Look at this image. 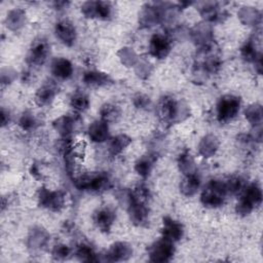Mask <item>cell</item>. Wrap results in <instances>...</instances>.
Listing matches in <instances>:
<instances>
[{"mask_svg":"<svg viewBox=\"0 0 263 263\" xmlns=\"http://www.w3.org/2000/svg\"><path fill=\"white\" fill-rule=\"evenodd\" d=\"M158 114L161 120L166 123H178L189 116V107L184 101L164 97L159 102Z\"/></svg>","mask_w":263,"mask_h":263,"instance_id":"cell-1","label":"cell"},{"mask_svg":"<svg viewBox=\"0 0 263 263\" xmlns=\"http://www.w3.org/2000/svg\"><path fill=\"white\" fill-rule=\"evenodd\" d=\"M242 190V194L236 203L235 210L237 214L246 216L261 204L262 190L257 183H251Z\"/></svg>","mask_w":263,"mask_h":263,"instance_id":"cell-2","label":"cell"},{"mask_svg":"<svg viewBox=\"0 0 263 263\" xmlns=\"http://www.w3.org/2000/svg\"><path fill=\"white\" fill-rule=\"evenodd\" d=\"M224 181L212 180L208 183L200 195L201 203L206 208H218L221 206L227 196Z\"/></svg>","mask_w":263,"mask_h":263,"instance_id":"cell-3","label":"cell"},{"mask_svg":"<svg viewBox=\"0 0 263 263\" xmlns=\"http://www.w3.org/2000/svg\"><path fill=\"white\" fill-rule=\"evenodd\" d=\"M240 99L233 95H225L221 97L216 105L217 119L220 122H228L232 120L239 112Z\"/></svg>","mask_w":263,"mask_h":263,"instance_id":"cell-4","label":"cell"},{"mask_svg":"<svg viewBox=\"0 0 263 263\" xmlns=\"http://www.w3.org/2000/svg\"><path fill=\"white\" fill-rule=\"evenodd\" d=\"M38 202L42 208L51 212H59L64 208L65 195L60 190H49L42 187L38 191Z\"/></svg>","mask_w":263,"mask_h":263,"instance_id":"cell-5","label":"cell"},{"mask_svg":"<svg viewBox=\"0 0 263 263\" xmlns=\"http://www.w3.org/2000/svg\"><path fill=\"white\" fill-rule=\"evenodd\" d=\"M175 254L174 242L161 237L154 241L148 249L149 260L152 262H167Z\"/></svg>","mask_w":263,"mask_h":263,"instance_id":"cell-6","label":"cell"},{"mask_svg":"<svg viewBox=\"0 0 263 263\" xmlns=\"http://www.w3.org/2000/svg\"><path fill=\"white\" fill-rule=\"evenodd\" d=\"M49 43L46 39L40 37L35 39L27 54V63L31 66H41L47 60L49 54Z\"/></svg>","mask_w":263,"mask_h":263,"instance_id":"cell-7","label":"cell"},{"mask_svg":"<svg viewBox=\"0 0 263 263\" xmlns=\"http://www.w3.org/2000/svg\"><path fill=\"white\" fill-rule=\"evenodd\" d=\"M126 208H127V212H128V216L130 221L138 226H142L144 225L147 220H148V208L146 205V202H142L139 201L137 199H135L132 194L130 191H128L126 193Z\"/></svg>","mask_w":263,"mask_h":263,"instance_id":"cell-8","label":"cell"},{"mask_svg":"<svg viewBox=\"0 0 263 263\" xmlns=\"http://www.w3.org/2000/svg\"><path fill=\"white\" fill-rule=\"evenodd\" d=\"M81 11L86 17L107 20L112 14V6L106 1H87L82 4Z\"/></svg>","mask_w":263,"mask_h":263,"instance_id":"cell-9","label":"cell"},{"mask_svg":"<svg viewBox=\"0 0 263 263\" xmlns=\"http://www.w3.org/2000/svg\"><path fill=\"white\" fill-rule=\"evenodd\" d=\"M172 49V42L168 36L163 34H155L151 37L148 45L149 53L156 59H164Z\"/></svg>","mask_w":263,"mask_h":263,"instance_id":"cell-10","label":"cell"},{"mask_svg":"<svg viewBox=\"0 0 263 263\" xmlns=\"http://www.w3.org/2000/svg\"><path fill=\"white\" fill-rule=\"evenodd\" d=\"M133 255V249L129 243L125 241H116L106 252L104 261L118 262L128 260Z\"/></svg>","mask_w":263,"mask_h":263,"instance_id":"cell-11","label":"cell"},{"mask_svg":"<svg viewBox=\"0 0 263 263\" xmlns=\"http://www.w3.org/2000/svg\"><path fill=\"white\" fill-rule=\"evenodd\" d=\"M161 233L163 238L172 242H176L182 238L184 234V228L180 222L174 220L171 217H164L162 220Z\"/></svg>","mask_w":263,"mask_h":263,"instance_id":"cell-12","label":"cell"},{"mask_svg":"<svg viewBox=\"0 0 263 263\" xmlns=\"http://www.w3.org/2000/svg\"><path fill=\"white\" fill-rule=\"evenodd\" d=\"M54 33L57 38L67 46H72L76 40V30L74 25L66 20L55 24Z\"/></svg>","mask_w":263,"mask_h":263,"instance_id":"cell-13","label":"cell"},{"mask_svg":"<svg viewBox=\"0 0 263 263\" xmlns=\"http://www.w3.org/2000/svg\"><path fill=\"white\" fill-rule=\"evenodd\" d=\"M190 36L192 40L198 45V47H201L214 42L212 27L206 22L195 25L190 31Z\"/></svg>","mask_w":263,"mask_h":263,"instance_id":"cell-14","label":"cell"},{"mask_svg":"<svg viewBox=\"0 0 263 263\" xmlns=\"http://www.w3.org/2000/svg\"><path fill=\"white\" fill-rule=\"evenodd\" d=\"M93 222L96 226L103 232H109L114 221H115V213L112 209L108 206H103L98 209L92 216Z\"/></svg>","mask_w":263,"mask_h":263,"instance_id":"cell-15","label":"cell"},{"mask_svg":"<svg viewBox=\"0 0 263 263\" xmlns=\"http://www.w3.org/2000/svg\"><path fill=\"white\" fill-rule=\"evenodd\" d=\"M77 118L73 115H63L52 122V126L62 138H69L76 127Z\"/></svg>","mask_w":263,"mask_h":263,"instance_id":"cell-16","label":"cell"},{"mask_svg":"<svg viewBox=\"0 0 263 263\" xmlns=\"http://www.w3.org/2000/svg\"><path fill=\"white\" fill-rule=\"evenodd\" d=\"M112 187L110 177L105 173L88 175L86 190L93 192H104Z\"/></svg>","mask_w":263,"mask_h":263,"instance_id":"cell-17","label":"cell"},{"mask_svg":"<svg viewBox=\"0 0 263 263\" xmlns=\"http://www.w3.org/2000/svg\"><path fill=\"white\" fill-rule=\"evenodd\" d=\"M87 135L92 142L103 143L109 139V126L108 123L102 119L95 120L89 124Z\"/></svg>","mask_w":263,"mask_h":263,"instance_id":"cell-18","label":"cell"},{"mask_svg":"<svg viewBox=\"0 0 263 263\" xmlns=\"http://www.w3.org/2000/svg\"><path fill=\"white\" fill-rule=\"evenodd\" d=\"M50 71L54 77L65 80L72 76L73 65L68 59L57 58L51 62Z\"/></svg>","mask_w":263,"mask_h":263,"instance_id":"cell-19","label":"cell"},{"mask_svg":"<svg viewBox=\"0 0 263 263\" xmlns=\"http://www.w3.org/2000/svg\"><path fill=\"white\" fill-rule=\"evenodd\" d=\"M55 95H57V85L52 81L44 83L42 86H40L37 89L35 93V103L40 107L48 106L53 101Z\"/></svg>","mask_w":263,"mask_h":263,"instance_id":"cell-20","label":"cell"},{"mask_svg":"<svg viewBox=\"0 0 263 263\" xmlns=\"http://www.w3.org/2000/svg\"><path fill=\"white\" fill-rule=\"evenodd\" d=\"M49 240V234L41 227H34L28 235V248L33 251L43 249Z\"/></svg>","mask_w":263,"mask_h":263,"instance_id":"cell-21","label":"cell"},{"mask_svg":"<svg viewBox=\"0 0 263 263\" xmlns=\"http://www.w3.org/2000/svg\"><path fill=\"white\" fill-rule=\"evenodd\" d=\"M240 54L242 59L248 62L252 63L253 65L257 64L258 62H262V55L260 50L258 49L256 37L250 38L240 48Z\"/></svg>","mask_w":263,"mask_h":263,"instance_id":"cell-22","label":"cell"},{"mask_svg":"<svg viewBox=\"0 0 263 263\" xmlns=\"http://www.w3.org/2000/svg\"><path fill=\"white\" fill-rule=\"evenodd\" d=\"M82 81L85 85L90 87H101L108 85L111 83V78L109 75H107L104 72L89 70L84 72L82 76Z\"/></svg>","mask_w":263,"mask_h":263,"instance_id":"cell-23","label":"cell"},{"mask_svg":"<svg viewBox=\"0 0 263 263\" xmlns=\"http://www.w3.org/2000/svg\"><path fill=\"white\" fill-rule=\"evenodd\" d=\"M219 148V140L216 136L214 135H206L204 136L199 144H198V153L208 158L214 156V154L217 152Z\"/></svg>","mask_w":263,"mask_h":263,"instance_id":"cell-24","label":"cell"},{"mask_svg":"<svg viewBox=\"0 0 263 263\" xmlns=\"http://www.w3.org/2000/svg\"><path fill=\"white\" fill-rule=\"evenodd\" d=\"M198 10L206 23L220 21L223 16V11L220 10L218 4L215 2H203Z\"/></svg>","mask_w":263,"mask_h":263,"instance_id":"cell-25","label":"cell"},{"mask_svg":"<svg viewBox=\"0 0 263 263\" xmlns=\"http://www.w3.org/2000/svg\"><path fill=\"white\" fill-rule=\"evenodd\" d=\"M200 187V178L197 173L184 176V179L181 181L180 190L185 196L194 195Z\"/></svg>","mask_w":263,"mask_h":263,"instance_id":"cell-26","label":"cell"},{"mask_svg":"<svg viewBox=\"0 0 263 263\" xmlns=\"http://www.w3.org/2000/svg\"><path fill=\"white\" fill-rule=\"evenodd\" d=\"M130 143H132V139L127 135H124V134L117 135L110 140L108 151L110 155L116 156L120 154Z\"/></svg>","mask_w":263,"mask_h":263,"instance_id":"cell-27","label":"cell"},{"mask_svg":"<svg viewBox=\"0 0 263 263\" xmlns=\"http://www.w3.org/2000/svg\"><path fill=\"white\" fill-rule=\"evenodd\" d=\"M156 160L155 154H147L143 155L141 158H139L135 163V170L136 172L143 178H147L154 165V162Z\"/></svg>","mask_w":263,"mask_h":263,"instance_id":"cell-28","label":"cell"},{"mask_svg":"<svg viewBox=\"0 0 263 263\" xmlns=\"http://www.w3.org/2000/svg\"><path fill=\"white\" fill-rule=\"evenodd\" d=\"M26 21V13L23 9H12L7 13L6 16V26L11 31L20 30Z\"/></svg>","mask_w":263,"mask_h":263,"instance_id":"cell-29","label":"cell"},{"mask_svg":"<svg viewBox=\"0 0 263 263\" xmlns=\"http://www.w3.org/2000/svg\"><path fill=\"white\" fill-rule=\"evenodd\" d=\"M178 166L180 172L184 176H188L196 173V165H195L194 158L188 151H184L179 155Z\"/></svg>","mask_w":263,"mask_h":263,"instance_id":"cell-30","label":"cell"},{"mask_svg":"<svg viewBox=\"0 0 263 263\" xmlns=\"http://www.w3.org/2000/svg\"><path fill=\"white\" fill-rule=\"evenodd\" d=\"M238 16L248 26H258L261 23V13L254 7H242L238 12Z\"/></svg>","mask_w":263,"mask_h":263,"instance_id":"cell-31","label":"cell"},{"mask_svg":"<svg viewBox=\"0 0 263 263\" xmlns=\"http://www.w3.org/2000/svg\"><path fill=\"white\" fill-rule=\"evenodd\" d=\"M245 116L246 119L253 125H261L262 123V118H263V112H262V107L259 104H253L247 107L245 110Z\"/></svg>","mask_w":263,"mask_h":263,"instance_id":"cell-32","label":"cell"},{"mask_svg":"<svg viewBox=\"0 0 263 263\" xmlns=\"http://www.w3.org/2000/svg\"><path fill=\"white\" fill-rule=\"evenodd\" d=\"M100 115H101V119L106 121L107 123L114 122L120 116V109L118 106L108 103L102 106L100 110Z\"/></svg>","mask_w":263,"mask_h":263,"instance_id":"cell-33","label":"cell"},{"mask_svg":"<svg viewBox=\"0 0 263 263\" xmlns=\"http://www.w3.org/2000/svg\"><path fill=\"white\" fill-rule=\"evenodd\" d=\"M70 106L76 111V112H84L88 109L89 106V100L88 97L80 91H77L72 95L70 99Z\"/></svg>","mask_w":263,"mask_h":263,"instance_id":"cell-34","label":"cell"},{"mask_svg":"<svg viewBox=\"0 0 263 263\" xmlns=\"http://www.w3.org/2000/svg\"><path fill=\"white\" fill-rule=\"evenodd\" d=\"M18 125L23 130L32 132L37 128L38 120L31 111H25L18 118Z\"/></svg>","mask_w":263,"mask_h":263,"instance_id":"cell-35","label":"cell"},{"mask_svg":"<svg viewBox=\"0 0 263 263\" xmlns=\"http://www.w3.org/2000/svg\"><path fill=\"white\" fill-rule=\"evenodd\" d=\"M75 255L80 261H84V262L99 261V257L95 253L93 249L90 246L85 245V243H81L77 247V249L75 251Z\"/></svg>","mask_w":263,"mask_h":263,"instance_id":"cell-36","label":"cell"},{"mask_svg":"<svg viewBox=\"0 0 263 263\" xmlns=\"http://www.w3.org/2000/svg\"><path fill=\"white\" fill-rule=\"evenodd\" d=\"M118 57H119L121 63L123 65H125V67L136 66V64L139 61L136 52L132 48H128V47L121 48L120 51L118 52Z\"/></svg>","mask_w":263,"mask_h":263,"instance_id":"cell-37","label":"cell"},{"mask_svg":"<svg viewBox=\"0 0 263 263\" xmlns=\"http://www.w3.org/2000/svg\"><path fill=\"white\" fill-rule=\"evenodd\" d=\"M227 194H236L243 188V181L240 177H231L224 181Z\"/></svg>","mask_w":263,"mask_h":263,"instance_id":"cell-38","label":"cell"},{"mask_svg":"<svg viewBox=\"0 0 263 263\" xmlns=\"http://www.w3.org/2000/svg\"><path fill=\"white\" fill-rule=\"evenodd\" d=\"M52 257L57 260H64L67 259L71 254V249L66 245H57L52 249Z\"/></svg>","mask_w":263,"mask_h":263,"instance_id":"cell-39","label":"cell"},{"mask_svg":"<svg viewBox=\"0 0 263 263\" xmlns=\"http://www.w3.org/2000/svg\"><path fill=\"white\" fill-rule=\"evenodd\" d=\"M134 105L139 109H148L151 107V100L143 93H138L134 97Z\"/></svg>","mask_w":263,"mask_h":263,"instance_id":"cell-40","label":"cell"},{"mask_svg":"<svg viewBox=\"0 0 263 263\" xmlns=\"http://www.w3.org/2000/svg\"><path fill=\"white\" fill-rule=\"evenodd\" d=\"M136 66H137V70L136 71H137V73H138V75L140 77L145 78V77H147L149 75L150 67H149V65L146 62H139L138 61Z\"/></svg>","mask_w":263,"mask_h":263,"instance_id":"cell-41","label":"cell"},{"mask_svg":"<svg viewBox=\"0 0 263 263\" xmlns=\"http://www.w3.org/2000/svg\"><path fill=\"white\" fill-rule=\"evenodd\" d=\"M10 118H11V115H10L9 111L5 110L4 108H2V111H1V122H2V125L5 126L6 124H8L10 122Z\"/></svg>","mask_w":263,"mask_h":263,"instance_id":"cell-42","label":"cell"}]
</instances>
